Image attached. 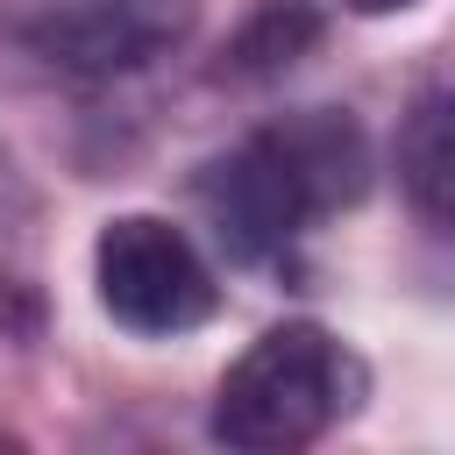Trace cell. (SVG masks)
Segmentation results:
<instances>
[{"instance_id":"1","label":"cell","mask_w":455,"mask_h":455,"mask_svg":"<svg viewBox=\"0 0 455 455\" xmlns=\"http://www.w3.org/2000/svg\"><path fill=\"white\" fill-rule=\"evenodd\" d=\"M363 192H370V135L334 107L284 114L199 171V206L235 263L277 256L291 235H306V220L341 213Z\"/></svg>"},{"instance_id":"2","label":"cell","mask_w":455,"mask_h":455,"mask_svg":"<svg viewBox=\"0 0 455 455\" xmlns=\"http://www.w3.org/2000/svg\"><path fill=\"white\" fill-rule=\"evenodd\" d=\"M355 398L363 363L320 320H277L228 363L206 434L242 455H291L313 448L341 412H355Z\"/></svg>"},{"instance_id":"3","label":"cell","mask_w":455,"mask_h":455,"mask_svg":"<svg viewBox=\"0 0 455 455\" xmlns=\"http://www.w3.org/2000/svg\"><path fill=\"white\" fill-rule=\"evenodd\" d=\"M92 284L114 327L128 334H192L220 313V284L185 228L156 213H121L92 242Z\"/></svg>"},{"instance_id":"4","label":"cell","mask_w":455,"mask_h":455,"mask_svg":"<svg viewBox=\"0 0 455 455\" xmlns=\"http://www.w3.org/2000/svg\"><path fill=\"white\" fill-rule=\"evenodd\" d=\"M192 21L199 0H0V36L71 78L135 71L185 43Z\"/></svg>"},{"instance_id":"5","label":"cell","mask_w":455,"mask_h":455,"mask_svg":"<svg viewBox=\"0 0 455 455\" xmlns=\"http://www.w3.org/2000/svg\"><path fill=\"white\" fill-rule=\"evenodd\" d=\"M398 171H405V192L427 213L455 220V107L448 100H427L412 114V128L398 142Z\"/></svg>"},{"instance_id":"6","label":"cell","mask_w":455,"mask_h":455,"mask_svg":"<svg viewBox=\"0 0 455 455\" xmlns=\"http://www.w3.org/2000/svg\"><path fill=\"white\" fill-rule=\"evenodd\" d=\"M341 7H355V14H405V7H419V0H341Z\"/></svg>"}]
</instances>
